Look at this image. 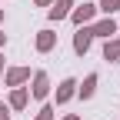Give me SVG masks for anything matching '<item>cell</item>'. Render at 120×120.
<instances>
[{"label":"cell","mask_w":120,"mask_h":120,"mask_svg":"<svg viewBox=\"0 0 120 120\" xmlns=\"http://www.w3.org/2000/svg\"><path fill=\"white\" fill-rule=\"evenodd\" d=\"M90 40H94V34L80 27V34L73 37V50H77V53H87V47H90Z\"/></svg>","instance_id":"1"},{"label":"cell","mask_w":120,"mask_h":120,"mask_svg":"<svg viewBox=\"0 0 120 120\" xmlns=\"http://www.w3.org/2000/svg\"><path fill=\"white\" fill-rule=\"evenodd\" d=\"M90 34L94 37H110V34H117V23L113 20H100L97 27H90Z\"/></svg>","instance_id":"2"},{"label":"cell","mask_w":120,"mask_h":120,"mask_svg":"<svg viewBox=\"0 0 120 120\" xmlns=\"http://www.w3.org/2000/svg\"><path fill=\"white\" fill-rule=\"evenodd\" d=\"M70 7H73L70 0H57V4L50 7V20H64L67 13H70Z\"/></svg>","instance_id":"3"},{"label":"cell","mask_w":120,"mask_h":120,"mask_svg":"<svg viewBox=\"0 0 120 120\" xmlns=\"http://www.w3.org/2000/svg\"><path fill=\"white\" fill-rule=\"evenodd\" d=\"M50 47H53V34H50V30H40V37H37V50L47 53Z\"/></svg>","instance_id":"4"},{"label":"cell","mask_w":120,"mask_h":120,"mask_svg":"<svg viewBox=\"0 0 120 120\" xmlns=\"http://www.w3.org/2000/svg\"><path fill=\"white\" fill-rule=\"evenodd\" d=\"M47 73H37V77H34V97H47Z\"/></svg>","instance_id":"5"},{"label":"cell","mask_w":120,"mask_h":120,"mask_svg":"<svg viewBox=\"0 0 120 120\" xmlns=\"http://www.w3.org/2000/svg\"><path fill=\"white\" fill-rule=\"evenodd\" d=\"M90 17H94V7H90V4H83V7L73 10V23H87Z\"/></svg>","instance_id":"6"},{"label":"cell","mask_w":120,"mask_h":120,"mask_svg":"<svg viewBox=\"0 0 120 120\" xmlns=\"http://www.w3.org/2000/svg\"><path fill=\"white\" fill-rule=\"evenodd\" d=\"M73 87H77L73 80H64V83H60V90H57V103H64V100H70V97H73Z\"/></svg>","instance_id":"7"},{"label":"cell","mask_w":120,"mask_h":120,"mask_svg":"<svg viewBox=\"0 0 120 120\" xmlns=\"http://www.w3.org/2000/svg\"><path fill=\"white\" fill-rule=\"evenodd\" d=\"M27 77H30V70L17 67V70H10V73H7V83H10V87H17V83H20V80H27Z\"/></svg>","instance_id":"8"},{"label":"cell","mask_w":120,"mask_h":120,"mask_svg":"<svg viewBox=\"0 0 120 120\" xmlns=\"http://www.w3.org/2000/svg\"><path fill=\"white\" fill-rule=\"evenodd\" d=\"M103 57L113 60V64H120V40H110V43H107V50H103Z\"/></svg>","instance_id":"9"},{"label":"cell","mask_w":120,"mask_h":120,"mask_svg":"<svg viewBox=\"0 0 120 120\" xmlns=\"http://www.w3.org/2000/svg\"><path fill=\"white\" fill-rule=\"evenodd\" d=\"M94 87H97V73H90V77L83 80V87H80V97H90V94H94Z\"/></svg>","instance_id":"10"},{"label":"cell","mask_w":120,"mask_h":120,"mask_svg":"<svg viewBox=\"0 0 120 120\" xmlns=\"http://www.w3.org/2000/svg\"><path fill=\"white\" fill-rule=\"evenodd\" d=\"M10 103H13V107H23V103H27V94H23V90H13Z\"/></svg>","instance_id":"11"},{"label":"cell","mask_w":120,"mask_h":120,"mask_svg":"<svg viewBox=\"0 0 120 120\" xmlns=\"http://www.w3.org/2000/svg\"><path fill=\"white\" fill-rule=\"evenodd\" d=\"M120 7V0H100V10H107V13H113Z\"/></svg>","instance_id":"12"},{"label":"cell","mask_w":120,"mask_h":120,"mask_svg":"<svg viewBox=\"0 0 120 120\" xmlns=\"http://www.w3.org/2000/svg\"><path fill=\"white\" fill-rule=\"evenodd\" d=\"M37 120H53V107H43V110L37 113Z\"/></svg>","instance_id":"13"},{"label":"cell","mask_w":120,"mask_h":120,"mask_svg":"<svg viewBox=\"0 0 120 120\" xmlns=\"http://www.w3.org/2000/svg\"><path fill=\"white\" fill-rule=\"evenodd\" d=\"M0 120H10V117H7V110H0Z\"/></svg>","instance_id":"14"},{"label":"cell","mask_w":120,"mask_h":120,"mask_svg":"<svg viewBox=\"0 0 120 120\" xmlns=\"http://www.w3.org/2000/svg\"><path fill=\"white\" fill-rule=\"evenodd\" d=\"M37 4H40V7H43V4H53V0H37Z\"/></svg>","instance_id":"15"},{"label":"cell","mask_w":120,"mask_h":120,"mask_svg":"<svg viewBox=\"0 0 120 120\" xmlns=\"http://www.w3.org/2000/svg\"><path fill=\"white\" fill-rule=\"evenodd\" d=\"M0 70H4V57H0Z\"/></svg>","instance_id":"16"},{"label":"cell","mask_w":120,"mask_h":120,"mask_svg":"<svg viewBox=\"0 0 120 120\" xmlns=\"http://www.w3.org/2000/svg\"><path fill=\"white\" fill-rule=\"evenodd\" d=\"M67 120H80V117H67Z\"/></svg>","instance_id":"17"},{"label":"cell","mask_w":120,"mask_h":120,"mask_svg":"<svg viewBox=\"0 0 120 120\" xmlns=\"http://www.w3.org/2000/svg\"><path fill=\"white\" fill-rule=\"evenodd\" d=\"M0 43H4V34H0Z\"/></svg>","instance_id":"18"},{"label":"cell","mask_w":120,"mask_h":120,"mask_svg":"<svg viewBox=\"0 0 120 120\" xmlns=\"http://www.w3.org/2000/svg\"><path fill=\"white\" fill-rule=\"evenodd\" d=\"M0 17H4V10H0Z\"/></svg>","instance_id":"19"}]
</instances>
